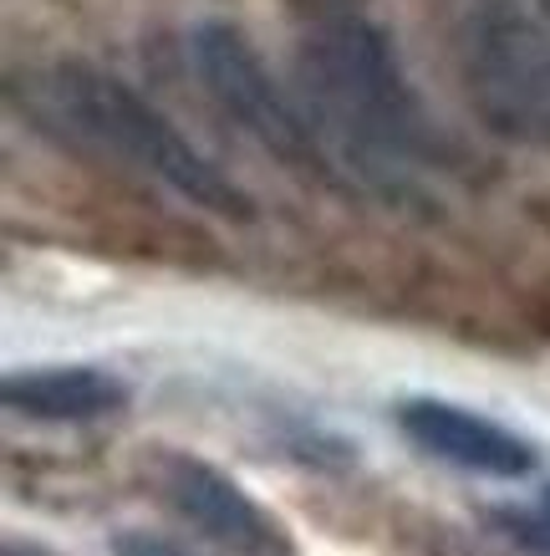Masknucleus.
Listing matches in <instances>:
<instances>
[{
    "label": "nucleus",
    "mask_w": 550,
    "mask_h": 556,
    "mask_svg": "<svg viewBox=\"0 0 550 556\" xmlns=\"http://www.w3.org/2000/svg\"><path fill=\"white\" fill-rule=\"evenodd\" d=\"M300 108L336 169L362 185H402L434 153V128L393 36L351 0H311L296 47Z\"/></svg>",
    "instance_id": "1"
},
{
    "label": "nucleus",
    "mask_w": 550,
    "mask_h": 556,
    "mask_svg": "<svg viewBox=\"0 0 550 556\" xmlns=\"http://www.w3.org/2000/svg\"><path fill=\"white\" fill-rule=\"evenodd\" d=\"M36 98L47 102L51 118L67 123L77 138L107 149L123 164H133L138 174L168 185L189 204H200V210L225 219L255 215L251 194L234 185L225 169H215L149 98H138L133 87L113 77V72L92 67V62H56L51 72L36 77Z\"/></svg>",
    "instance_id": "2"
},
{
    "label": "nucleus",
    "mask_w": 550,
    "mask_h": 556,
    "mask_svg": "<svg viewBox=\"0 0 550 556\" xmlns=\"http://www.w3.org/2000/svg\"><path fill=\"white\" fill-rule=\"evenodd\" d=\"M189 56H194V72L209 87V98L260 149L276 153L281 164H291L300 174L332 179L336 164L327 153V143H321V134L311 128V118H306V108L296 98H285L281 83L260 62V51L245 41V31H234L230 21H200L189 31Z\"/></svg>",
    "instance_id": "3"
},
{
    "label": "nucleus",
    "mask_w": 550,
    "mask_h": 556,
    "mask_svg": "<svg viewBox=\"0 0 550 556\" xmlns=\"http://www.w3.org/2000/svg\"><path fill=\"white\" fill-rule=\"evenodd\" d=\"M469 83L489 128L520 143H550V31L535 16L489 0L474 16Z\"/></svg>",
    "instance_id": "4"
},
{
    "label": "nucleus",
    "mask_w": 550,
    "mask_h": 556,
    "mask_svg": "<svg viewBox=\"0 0 550 556\" xmlns=\"http://www.w3.org/2000/svg\"><path fill=\"white\" fill-rule=\"evenodd\" d=\"M158 490L183 521L230 556H291V531L270 516L251 490L215 470L200 455H164Z\"/></svg>",
    "instance_id": "5"
},
{
    "label": "nucleus",
    "mask_w": 550,
    "mask_h": 556,
    "mask_svg": "<svg viewBox=\"0 0 550 556\" xmlns=\"http://www.w3.org/2000/svg\"><path fill=\"white\" fill-rule=\"evenodd\" d=\"M398 429L429 459H444L453 470L484 475V480H525L540 459L530 439L449 399H408L398 408Z\"/></svg>",
    "instance_id": "6"
},
{
    "label": "nucleus",
    "mask_w": 550,
    "mask_h": 556,
    "mask_svg": "<svg viewBox=\"0 0 550 556\" xmlns=\"http://www.w3.org/2000/svg\"><path fill=\"white\" fill-rule=\"evenodd\" d=\"M0 399L11 414L36 424H87V419H107L128 404V388L117 383L113 372L102 368H26L11 372L0 383Z\"/></svg>",
    "instance_id": "7"
},
{
    "label": "nucleus",
    "mask_w": 550,
    "mask_h": 556,
    "mask_svg": "<svg viewBox=\"0 0 550 556\" xmlns=\"http://www.w3.org/2000/svg\"><path fill=\"white\" fill-rule=\"evenodd\" d=\"M113 556H189L183 546L174 541H158V536H138V531H123L113 541Z\"/></svg>",
    "instance_id": "8"
},
{
    "label": "nucleus",
    "mask_w": 550,
    "mask_h": 556,
    "mask_svg": "<svg viewBox=\"0 0 550 556\" xmlns=\"http://www.w3.org/2000/svg\"><path fill=\"white\" fill-rule=\"evenodd\" d=\"M540 521H546V526H550V485H546V490H540Z\"/></svg>",
    "instance_id": "9"
},
{
    "label": "nucleus",
    "mask_w": 550,
    "mask_h": 556,
    "mask_svg": "<svg viewBox=\"0 0 550 556\" xmlns=\"http://www.w3.org/2000/svg\"><path fill=\"white\" fill-rule=\"evenodd\" d=\"M540 5H546V16H550V0H540Z\"/></svg>",
    "instance_id": "10"
}]
</instances>
